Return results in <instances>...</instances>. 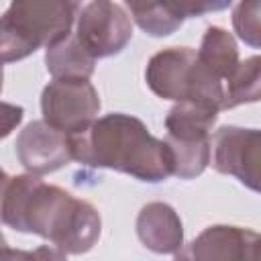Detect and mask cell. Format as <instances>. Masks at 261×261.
<instances>
[{"instance_id":"12","label":"cell","mask_w":261,"mask_h":261,"mask_svg":"<svg viewBox=\"0 0 261 261\" xmlns=\"http://www.w3.org/2000/svg\"><path fill=\"white\" fill-rule=\"evenodd\" d=\"M218 108L198 102H177L165 116L167 141L173 143H204L210 141V130L216 122Z\"/></svg>"},{"instance_id":"11","label":"cell","mask_w":261,"mask_h":261,"mask_svg":"<svg viewBox=\"0 0 261 261\" xmlns=\"http://www.w3.org/2000/svg\"><path fill=\"white\" fill-rule=\"evenodd\" d=\"M130 18L151 37H167L181 27L190 16H200L210 10H222L228 4H202V2H126Z\"/></svg>"},{"instance_id":"2","label":"cell","mask_w":261,"mask_h":261,"mask_svg":"<svg viewBox=\"0 0 261 261\" xmlns=\"http://www.w3.org/2000/svg\"><path fill=\"white\" fill-rule=\"evenodd\" d=\"M73 159L128 173L141 181L157 184L173 175V157L165 141L155 139L147 126L122 112L98 118L88 130L71 137Z\"/></svg>"},{"instance_id":"6","label":"cell","mask_w":261,"mask_h":261,"mask_svg":"<svg viewBox=\"0 0 261 261\" xmlns=\"http://www.w3.org/2000/svg\"><path fill=\"white\" fill-rule=\"evenodd\" d=\"M212 167L261 194V128L220 126L212 137Z\"/></svg>"},{"instance_id":"16","label":"cell","mask_w":261,"mask_h":261,"mask_svg":"<svg viewBox=\"0 0 261 261\" xmlns=\"http://www.w3.org/2000/svg\"><path fill=\"white\" fill-rule=\"evenodd\" d=\"M232 27L243 43L261 49V0H245L234 4Z\"/></svg>"},{"instance_id":"8","label":"cell","mask_w":261,"mask_h":261,"mask_svg":"<svg viewBox=\"0 0 261 261\" xmlns=\"http://www.w3.org/2000/svg\"><path fill=\"white\" fill-rule=\"evenodd\" d=\"M16 157L20 165L33 173H53L73 159L71 137L49 126L45 120L29 122L16 137Z\"/></svg>"},{"instance_id":"18","label":"cell","mask_w":261,"mask_h":261,"mask_svg":"<svg viewBox=\"0 0 261 261\" xmlns=\"http://www.w3.org/2000/svg\"><path fill=\"white\" fill-rule=\"evenodd\" d=\"M4 130H2V137H6L14 124H18L22 120V108L20 106H12L8 102H4Z\"/></svg>"},{"instance_id":"14","label":"cell","mask_w":261,"mask_h":261,"mask_svg":"<svg viewBox=\"0 0 261 261\" xmlns=\"http://www.w3.org/2000/svg\"><path fill=\"white\" fill-rule=\"evenodd\" d=\"M198 61L206 71L224 84L241 63L232 35L220 27H208L198 49Z\"/></svg>"},{"instance_id":"5","label":"cell","mask_w":261,"mask_h":261,"mask_svg":"<svg viewBox=\"0 0 261 261\" xmlns=\"http://www.w3.org/2000/svg\"><path fill=\"white\" fill-rule=\"evenodd\" d=\"M41 112L49 126L73 137L98 120L100 96L90 80H53L41 92Z\"/></svg>"},{"instance_id":"7","label":"cell","mask_w":261,"mask_h":261,"mask_svg":"<svg viewBox=\"0 0 261 261\" xmlns=\"http://www.w3.org/2000/svg\"><path fill=\"white\" fill-rule=\"evenodd\" d=\"M73 33L94 59H102L126 47L133 37V22L126 6L98 0L82 6Z\"/></svg>"},{"instance_id":"1","label":"cell","mask_w":261,"mask_h":261,"mask_svg":"<svg viewBox=\"0 0 261 261\" xmlns=\"http://www.w3.org/2000/svg\"><path fill=\"white\" fill-rule=\"evenodd\" d=\"M0 214L4 226L39 234L65 255L88 253L102 232L100 212L90 202L33 173H2Z\"/></svg>"},{"instance_id":"3","label":"cell","mask_w":261,"mask_h":261,"mask_svg":"<svg viewBox=\"0 0 261 261\" xmlns=\"http://www.w3.org/2000/svg\"><path fill=\"white\" fill-rule=\"evenodd\" d=\"M77 2L61 0H22L12 2L0 20L2 61H18L41 47H51L71 33L80 16Z\"/></svg>"},{"instance_id":"10","label":"cell","mask_w":261,"mask_h":261,"mask_svg":"<svg viewBox=\"0 0 261 261\" xmlns=\"http://www.w3.org/2000/svg\"><path fill=\"white\" fill-rule=\"evenodd\" d=\"M137 237L157 255H175L184 247V226L177 212L165 202H149L137 216Z\"/></svg>"},{"instance_id":"9","label":"cell","mask_w":261,"mask_h":261,"mask_svg":"<svg viewBox=\"0 0 261 261\" xmlns=\"http://www.w3.org/2000/svg\"><path fill=\"white\" fill-rule=\"evenodd\" d=\"M249 228L214 224L204 228L196 239L184 245L173 261H245Z\"/></svg>"},{"instance_id":"13","label":"cell","mask_w":261,"mask_h":261,"mask_svg":"<svg viewBox=\"0 0 261 261\" xmlns=\"http://www.w3.org/2000/svg\"><path fill=\"white\" fill-rule=\"evenodd\" d=\"M45 65L53 80H90L96 59L82 47L71 31L45 51Z\"/></svg>"},{"instance_id":"15","label":"cell","mask_w":261,"mask_h":261,"mask_svg":"<svg viewBox=\"0 0 261 261\" xmlns=\"http://www.w3.org/2000/svg\"><path fill=\"white\" fill-rule=\"evenodd\" d=\"M261 100V55H253L237 65L232 75L224 82L222 110Z\"/></svg>"},{"instance_id":"19","label":"cell","mask_w":261,"mask_h":261,"mask_svg":"<svg viewBox=\"0 0 261 261\" xmlns=\"http://www.w3.org/2000/svg\"><path fill=\"white\" fill-rule=\"evenodd\" d=\"M245 261H261V234L255 232V230H251V234H249Z\"/></svg>"},{"instance_id":"4","label":"cell","mask_w":261,"mask_h":261,"mask_svg":"<svg viewBox=\"0 0 261 261\" xmlns=\"http://www.w3.org/2000/svg\"><path fill=\"white\" fill-rule=\"evenodd\" d=\"M145 82L163 100L210 104L222 110L224 84L204 69L192 47H167L155 53L147 63Z\"/></svg>"},{"instance_id":"17","label":"cell","mask_w":261,"mask_h":261,"mask_svg":"<svg viewBox=\"0 0 261 261\" xmlns=\"http://www.w3.org/2000/svg\"><path fill=\"white\" fill-rule=\"evenodd\" d=\"M4 261H67V257L61 249L49 245H41L33 251L10 249L4 245Z\"/></svg>"}]
</instances>
